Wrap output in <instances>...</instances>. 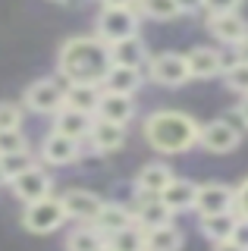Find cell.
<instances>
[{
    "label": "cell",
    "instance_id": "obj_30",
    "mask_svg": "<svg viewBox=\"0 0 248 251\" xmlns=\"http://www.w3.org/2000/svg\"><path fill=\"white\" fill-rule=\"evenodd\" d=\"M223 78H226V88L239 91L242 98L248 94V63H242V60H232L229 66H226V73H223Z\"/></svg>",
    "mask_w": 248,
    "mask_h": 251
},
{
    "label": "cell",
    "instance_id": "obj_1",
    "mask_svg": "<svg viewBox=\"0 0 248 251\" xmlns=\"http://www.w3.org/2000/svg\"><path fill=\"white\" fill-rule=\"evenodd\" d=\"M113 66V53L110 44L100 41L98 35H79V38H69V41L60 47L57 53V69L60 75L69 82H91L100 85L104 75L110 73Z\"/></svg>",
    "mask_w": 248,
    "mask_h": 251
},
{
    "label": "cell",
    "instance_id": "obj_12",
    "mask_svg": "<svg viewBox=\"0 0 248 251\" xmlns=\"http://www.w3.org/2000/svg\"><path fill=\"white\" fill-rule=\"evenodd\" d=\"M10 185H13V195H16L19 201H25V204L41 201V198L50 195V176H48V170L38 167V163L32 170H25L22 176H16Z\"/></svg>",
    "mask_w": 248,
    "mask_h": 251
},
{
    "label": "cell",
    "instance_id": "obj_17",
    "mask_svg": "<svg viewBox=\"0 0 248 251\" xmlns=\"http://www.w3.org/2000/svg\"><path fill=\"white\" fill-rule=\"evenodd\" d=\"M132 116H135V100H132V94L104 91V98H100V107H98V120H110V123L126 126Z\"/></svg>",
    "mask_w": 248,
    "mask_h": 251
},
{
    "label": "cell",
    "instance_id": "obj_9",
    "mask_svg": "<svg viewBox=\"0 0 248 251\" xmlns=\"http://www.w3.org/2000/svg\"><path fill=\"white\" fill-rule=\"evenodd\" d=\"M63 198V207H66V217L79 220V223H95L98 214L104 210L107 201H100V195L88 192V188H69V192L60 195Z\"/></svg>",
    "mask_w": 248,
    "mask_h": 251
},
{
    "label": "cell",
    "instance_id": "obj_4",
    "mask_svg": "<svg viewBox=\"0 0 248 251\" xmlns=\"http://www.w3.org/2000/svg\"><path fill=\"white\" fill-rule=\"evenodd\" d=\"M95 35L107 44L126 41L138 35V13L135 6H104L98 16V31Z\"/></svg>",
    "mask_w": 248,
    "mask_h": 251
},
{
    "label": "cell",
    "instance_id": "obj_23",
    "mask_svg": "<svg viewBox=\"0 0 248 251\" xmlns=\"http://www.w3.org/2000/svg\"><path fill=\"white\" fill-rule=\"evenodd\" d=\"M132 223H135V214H129L123 204H104V210H100L98 220H95V226L107 235V239H110L113 232L126 229V226H132Z\"/></svg>",
    "mask_w": 248,
    "mask_h": 251
},
{
    "label": "cell",
    "instance_id": "obj_22",
    "mask_svg": "<svg viewBox=\"0 0 248 251\" xmlns=\"http://www.w3.org/2000/svg\"><path fill=\"white\" fill-rule=\"evenodd\" d=\"M198 192H201V185L189 182V179H173V185L164 192V198L173 207V214H185V210L198 207Z\"/></svg>",
    "mask_w": 248,
    "mask_h": 251
},
{
    "label": "cell",
    "instance_id": "obj_34",
    "mask_svg": "<svg viewBox=\"0 0 248 251\" xmlns=\"http://www.w3.org/2000/svg\"><path fill=\"white\" fill-rule=\"evenodd\" d=\"M236 214L239 217H248V179L236 188Z\"/></svg>",
    "mask_w": 248,
    "mask_h": 251
},
{
    "label": "cell",
    "instance_id": "obj_29",
    "mask_svg": "<svg viewBox=\"0 0 248 251\" xmlns=\"http://www.w3.org/2000/svg\"><path fill=\"white\" fill-rule=\"evenodd\" d=\"M35 167V154L32 148L28 151H16V154H3V173H6V182H13L16 176H22L25 170Z\"/></svg>",
    "mask_w": 248,
    "mask_h": 251
},
{
    "label": "cell",
    "instance_id": "obj_6",
    "mask_svg": "<svg viewBox=\"0 0 248 251\" xmlns=\"http://www.w3.org/2000/svg\"><path fill=\"white\" fill-rule=\"evenodd\" d=\"M148 75L164 88H179L192 78V69H189L185 53H157L148 63Z\"/></svg>",
    "mask_w": 248,
    "mask_h": 251
},
{
    "label": "cell",
    "instance_id": "obj_33",
    "mask_svg": "<svg viewBox=\"0 0 248 251\" xmlns=\"http://www.w3.org/2000/svg\"><path fill=\"white\" fill-rule=\"evenodd\" d=\"M242 0H204L207 16H223V13H239Z\"/></svg>",
    "mask_w": 248,
    "mask_h": 251
},
{
    "label": "cell",
    "instance_id": "obj_37",
    "mask_svg": "<svg viewBox=\"0 0 248 251\" xmlns=\"http://www.w3.org/2000/svg\"><path fill=\"white\" fill-rule=\"evenodd\" d=\"M232 60H242V63H248V35L239 41L236 47H232Z\"/></svg>",
    "mask_w": 248,
    "mask_h": 251
},
{
    "label": "cell",
    "instance_id": "obj_27",
    "mask_svg": "<svg viewBox=\"0 0 248 251\" xmlns=\"http://www.w3.org/2000/svg\"><path fill=\"white\" fill-rule=\"evenodd\" d=\"M179 248H182V232L173 223L148 229V251H179Z\"/></svg>",
    "mask_w": 248,
    "mask_h": 251
},
{
    "label": "cell",
    "instance_id": "obj_31",
    "mask_svg": "<svg viewBox=\"0 0 248 251\" xmlns=\"http://www.w3.org/2000/svg\"><path fill=\"white\" fill-rule=\"evenodd\" d=\"M16 151H28V138L22 135V129H3L0 132V157Z\"/></svg>",
    "mask_w": 248,
    "mask_h": 251
},
{
    "label": "cell",
    "instance_id": "obj_35",
    "mask_svg": "<svg viewBox=\"0 0 248 251\" xmlns=\"http://www.w3.org/2000/svg\"><path fill=\"white\" fill-rule=\"evenodd\" d=\"M232 239H236L242 248H248V217H239L236 229H232Z\"/></svg>",
    "mask_w": 248,
    "mask_h": 251
},
{
    "label": "cell",
    "instance_id": "obj_15",
    "mask_svg": "<svg viewBox=\"0 0 248 251\" xmlns=\"http://www.w3.org/2000/svg\"><path fill=\"white\" fill-rule=\"evenodd\" d=\"M100 98H104V88H100V85H91V82H69L66 85V107L82 110V113H88V116H98Z\"/></svg>",
    "mask_w": 248,
    "mask_h": 251
},
{
    "label": "cell",
    "instance_id": "obj_16",
    "mask_svg": "<svg viewBox=\"0 0 248 251\" xmlns=\"http://www.w3.org/2000/svg\"><path fill=\"white\" fill-rule=\"evenodd\" d=\"M88 141L95 145V151H100V154L120 151L123 141H126V126L110 123V120H98V116H95V126H91Z\"/></svg>",
    "mask_w": 248,
    "mask_h": 251
},
{
    "label": "cell",
    "instance_id": "obj_5",
    "mask_svg": "<svg viewBox=\"0 0 248 251\" xmlns=\"http://www.w3.org/2000/svg\"><path fill=\"white\" fill-rule=\"evenodd\" d=\"M25 107L32 113H44V116H57L60 110L66 107V88L53 78H41V82H32L22 94Z\"/></svg>",
    "mask_w": 248,
    "mask_h": 251
},
{
    "label": "cell",
    "instance_id": "obj_21",
    "mask_svg": "<svg viewBox=\"0 0 248 251\" xmlns=\"http://www.w3.org/2000/svg\"><path fill=\"white\" fill-rule=\"evenodd\" d=\"M142 69H132V66H110V73L104 75V82H100V88L104 91H116V94H135L142 88Z\"/></svg>",
    "mask_w": 248,
    "mask_h": 251
},
{
    "label": "cell",
    "instance_id": "obj_8",
    "mask_svg": "<svg viewBox=\"0 0 248 251\" xmlns=\"http://www.w3.org/2000/svg\"><path fill=\"white\" fill-rule=\"evenodd\" d=\"M198 217H214V214H229L236 210V188L223 182H204L198 192Z\"/></svg>",
    "mask_w": 248,
    "mask_h": 251
},
{
    "label": "cell",
    "instance_id": "obj_42",
    "mask_svg": "<svg viewBox=\"0 0 248 251\" xmlns=\"http://www.w3.org/2000/svg\"><path fill=\"white\" fill-rule=\"evenodd\" d=\"M98 251H116V248H113V245H110V242H104V245H100V248H98Z\"/></svg>",
    "mask_w": 248,
    "mask_h": 251
},
{
    "label": "cell",
    "instance_id": "obj_28",
    "mask_svg": "<svg viewBox=\"0 0 248 251\" xmlns=\"http://www.w3.org/2000/svg\"><path fill=\"white\" fill-rule=\"evenodd\" d=\"M138 10L151 16V19H176V16H182L179 0H138Z\"/></svg>",
    "mask_w": 248,
    "mask_h": 251
},
{
    "label": "cell",
    "instance_id": "obj_14",
    "mask_svg": "<svg viewBox=\"0 0 248 251\" xmlns=\"http://www.w3.org/2000/svg\"><path fill=\"white\" fill-rule=\"evenodd\" d=\"M207 28H211V35L217 41L236 47L242 38L248 35V22L242 19L239 13H223V16H207Z\"/></svg>",
    "mask_w": 248,
    "mask_h": 251
},
{
    "label": "cell",
    "instance_id": "obj_38",
    "mask_svg": "<svg viewBox=\"0 0 248 251\" xmlns=\"http://www.w3.org/2000/svg\"><path fill=\"white\" fill-rule=\"evenodd\" d=\"M179 6H182V13H198V10H204V0H179Z\"/></svg>",
    "mask_w": 248,
    "mask_h": 251
},
{
    "label": "cell",
    "instance_id": "obj_10",
    "mask_svg": "<svg viewBox=\"0 0 248 251\" xmlns=\"http://www.w3.org/2000/svg\"><path fill=\"white\" fill-rule=\"evenodd\" d=\"M135 220L145 226V229H154V226H167L173 220V207L167 204L164 195H148V192H138L135 195Z\"/></svg>",
    "mask_w": 248,
    "mask_h": 251
},
{
    "label": "cell",
    "instance_id": "obj_7",
    "mask_svg": "<svg viewBox=\"0 0 248 251\" xmlns=\"http://www.w3.org/2000/svg\"><path fill=\"white\" fill-rule=\"evenodd\" d=\"M239 141H242V135L229 120H214L201 126V148L211 154H229L239 148Z\"/></svg>",
    "mask_w": 248,
    "mask_h": 251
},
{
    "label": "cell",
    "instance_id": "obj_2",
    "mask_svg": "<svg viewBox=\"0 0 248 251\" xmlns=\"http://www.w3.org/2000/svg\"><path fill=\"white\" fill-rule=\"evenodd\" d=\"M145 141L160 154H185L201 145V123L182 110H157L145 120Z\"/></svg>",
    "mask_w": 248,
    "mask_h": 251
},
{
    "label": "cell",
    "instance_id": "obj_25",
    "mask_svg": "<svg viewBox=\"0 0 248 251\" xmlns=\"http://www.w3.org/2000/svg\"><path fill=\"white\" fill-rule=\"evenodd\" d=\"M107 242H110L116 251H148V229H145V226L135 220L132 226H126V229L113 232Z\"/></svg>",
    "mask_w": 248,
    "mask_h": 251
},
{
    "label": "cell",
    "instance_id": "obj_40",
    "mask_svg": "<svg viewBox=\"0 0 248 251\" xmlns=\"http://www.w3.org/2000/svg\"><path fill=\"white\" fill-rule=\"evenodd\" d=\"M239 120H242L245 126H248V94H245V100L239 104Z\"/></svg>",
    "mask_w": 248,
    "mask_h": 251
},
{
    "label": "cell",
    "instance_id": "obj_3",
    "mask_svg": "<svg viewBox=\"0 0 248 251\" xmlns=\"http://www.w3.org/2000/svg\"><path fill=\"white\" fill-rule=\"evenodd\" d=\"M66 220V207H63V198L60 195H48L41 201H32L25 204V214H22V226L28 232H38V235H48V232H57Z\"/></svg>",
    "mask_w": 248,
    "mask_h": 251
},
{
    "label": "cell",
    "instance_id": "obj_11",
    "mask_svg": "<svg viewBox=\"0 0 248 251\" xmlns=\"http://www.w3.org/2000/svg\"><path fill=\"white\" fill-rule=\"evenodd\" d=\"M79 145L82 141L50 129L48 135H44V141H41V160L50 163V167H66V163H73L75 157H79Z\"/></svg>",
    "mask_w": 248,
    "mask_h": 251
},
{
    "label": "cell",
    "instance_id": "obj_13",
    "mask_svg": "<svg viewBox=\"0 0 248 251\" xmlns=\"http://www.w3.org/2000/svg\"><path fill=\"white\" fill-rule=\"evenodd\" d=\"M185 60H189V69H192V78H214L220 75L223 69H226V60H223L220 50H214V47H192L189 53H185Z\"/></svg>",
    "mask_w": 248,
    "mask_h": 251
},
{
    "label": "cell",
    "instance_id": "obj_20",
    "mask_svg": "<svg viewBox=\"0 0 248 251\" xmlns=\"http://www.w3.org/2000/svg\"><path fill=\"white\" fill-rule=\"evenodd\" d=\"M110 53H113V63L116 66H132V69H142L148 66L151 57H148V47H145L142 38H126V41H116L110 44Z\"/></svg>",
    "mask_w": 248,
    "mask_h": 251
},
{
    "label": "cell",
    "instance_id": "obj_24",
    "mask_svg": "<svg viewBox=\"0 0 248 251\" xmlns=\"http://www.w3.org/2000/svg\"><path fill=\"white\" fill-rule=\"evenodd\" d=\"M104 242H107V235L95 223H85V226H75L66 235V251H98Z\"/></svg>",
    "mask_w": 248,
    "mask_h": 251
},
{
    "label": "cell",
    "instance_id": "obj_26",
    "mask_svg": "<svg viewBox=\"0 0 248 251\" xmlns=\"http://www.w3.org/2000/svg\"><path fill=\"white\" fill-rule=\"evenodd\" d=\"M236 223H239L236 210H229V214H214V217H201V232H204L211 242H223V239H232Z\"/></svg>",
    "mask_w": 248,
    "mask_h": 251
},
{
    "label": "cell",
    "instance_id": "obj_18",
    "mask_svg": "<svg viewBox=\"0 0 248 251\" xmlns=\"http://www.w3.org/2000/svg\"><path fill=\"white\" fill-rule=\"evenodd\" d=\"M91 126H95V116L82 113V110H73V107H63L57 116H53V129L63 132V135H69V138H75V141L88 138Z\"/></svg>",
    "mask_w": 248,
    "mask_h": 251
},
{
    "label": "cell",
    "instance_id": "obj_39",
    "mask_svg": "<svg viewBox=\"0 0 248 251\" xmlns=\"http://www.w3.org/2000/svg\"><path fill=\"white\" fill-rule=\"evenodd\" d=\"M104 6H138V0H100Z\"/></svg>",
    "mask_w": 248,
    "mask_h": 251
},
{
    "label": "cell",
    "instance_id": "obj_19",
    "mask_svg": "<svg viewBox=\"0 0 248 251\" xmlns=\"http://www.w3.org/2000/svg\"><path fill=\"white\" fill-rule=\"evenodd\" d=\"M173 170L167 163H145L135 176V188L138 192H148V195H164L170 185H173Z\"/></svg>",
    "mask_w": 248,
    "mask_h": 251
},
{
    "label": "cell",
    "instance_id": "obj_36",
    "mask_svg": "<svg viewBox=\"0 0 248 251\" xmlns=\"http://www.w3.org/2000/svg\"><path fill=\"white\" fill-rule=\"evenodd\" d=\"M211 251H248V248H242L236 239H223V242H214Z\"/></svg>",
    "mask_w": 248,
    "mask_h": 251
},
{
    "label": "cell",
    "instance_id": "obj_41",
    "mask_svg": "<svg viewBox=\"0 0 248 251\" xmlns=\"http://www.w3.org/2000/svg\"><path fill=\"white\" fill-rule=\"evenodd\" d=\"M0 182H6V173H3V157H0Z\"/></svg>",
    "mask_w": 248,
    "mask_h": 251
},
{
    "label": "cell",
    "instance_id": "obj_32",
    "mask_svg": "<svg viewBox=\"0 0 248 251\" xmlns=\"http://www.w3.org/2000/svg\"><path fill=\"white\" fill-rule=\"evenodd\" d=\"M22 126V107L10 104V100H0V132L3 129H19Z\"/></svg>",
    "mask_w": 248,
    "mask_h": 251
}]
</instances>
